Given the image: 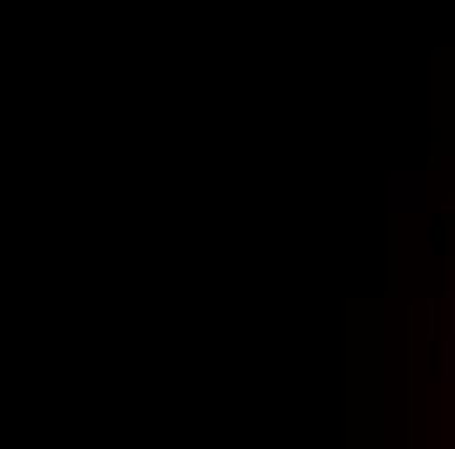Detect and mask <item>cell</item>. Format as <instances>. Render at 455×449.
Wrapping results in <instances>:
<instances>
[{
  "instance_id": "1",
  "label": "cell",
  "mask_w": 455,
  "mask_h": 449,
  "mask_svg": "<svg viewBox=\"0 0 455 449\" xmlns=\"http://www.w3.org/2000/svg\"><path fill=\"white\" fill-rule=\"evenodd\" d=\"M451 371H455V345H451Z\"/></svg>"
}]
</instances>
